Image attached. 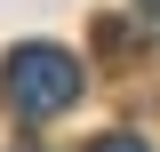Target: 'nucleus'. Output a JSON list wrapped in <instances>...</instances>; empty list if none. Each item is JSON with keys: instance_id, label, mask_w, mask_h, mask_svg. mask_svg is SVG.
I'll use <instances>...</instances> for the list:
<instances>
[{"instance_id": "obj_2", "label": "nucleus", "mask_w": 160, "mask_h": 152, "mask_svg": "<svg viewBox=\"0 0 160 152\" xmlns=\"http://www.w3.org/2000/svg\"><path fill=\"white\" fill-rule=\"evenodd\" d=\"M88 152H152V144H144V136H128V128H120V136H96V144H88Z\"/></svg>"}, {"instance_id": "obj_3", "label": "nucleus", "mask_w": 160, "mask_h": 152, "mask_svg": "<svg viewBox=\"0 0 160 152\" xmlns=\"http://www.w3.org/2000/svg\"><path fill=\"white\" fill-rule=\"evenodd\" d=\"M144 8H160V0H144Z\"/></svg>"}, {"instance_id": "obj_1", "label": "nucleus", "mask_w": 160, "mask_h": 152, "mask_svg": "<svg viewBox=\"0 0 160 152\" xmlns=\"http://www.w3.org/2000/svg\"><path fill=\"white\" fill-rule=\"evenodd\" d=\"M0 88H8V112L16 120H56L64 104H80V56L56 40H24L0 64Z\"/></svg>"}]
</instances>
